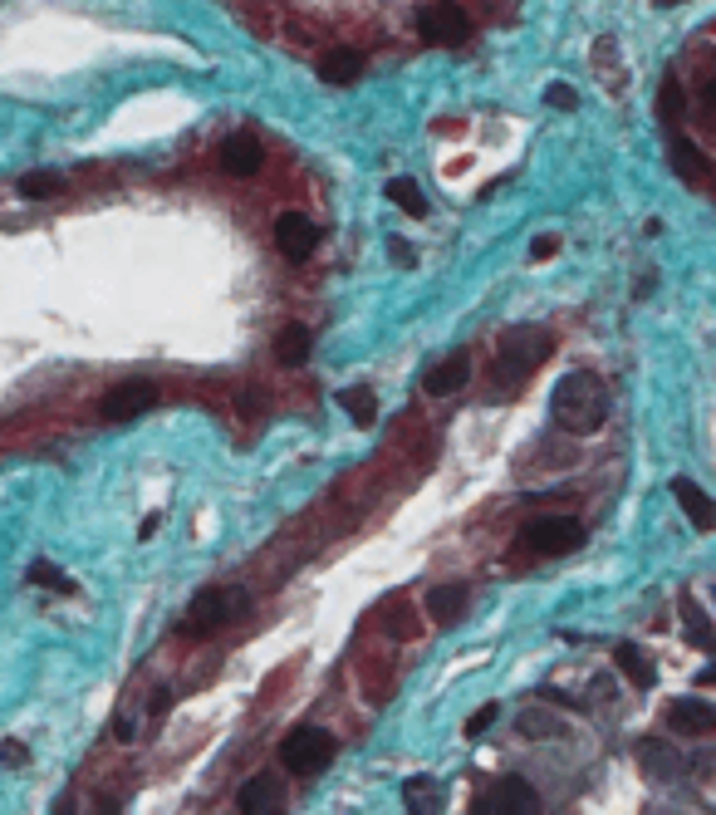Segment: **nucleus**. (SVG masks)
Wrapping results in <instances>:
<instances>
[{
  "label": "nucleus",
  "mask_w": 716,
  "mask_h": 815,
  "mask_svg": "<svg viewBox=\"0 0 716 815\" xmlns=\"http://www.w3.org/2000/svg\"><path fill=\"white\" fill-rule=\"evenodd\" d=\"M663 717H667V727L682 732V736H706L716 727V712L702 703V697H677V703L663 707Z\"/></svg>",
  "instance_id": "f8f14e48"
},
{
  "label": "nucleus",
  "mask_w": 716,
  "mask_h": 815,
  "mask_svg": "<svg viewBox=\"0 0 716 815\" xmlns=\"http://www.w3.org/2000/svg\"><path fill=\"white\" fill-rule=\"evenodd\" d=\"M104 418L108 422H128V418H143L147 408H157V383L153 379H128V383H113L104 393Z\"/></svg>",
  "instance_id": "0eeeda50"
},
{
  "label": "nucleus",
  "mask_w": 716,
  "mask_h": 815,
  "mask_svg": "<svg viewBox=\"0 0 716 815\" xmlns=\"http://www.w3.org/2000/svg\"><path fill=\"white\" fill-rule=\"evenodd\" d=\"M113 736H118V742H133V717H118V727H113Z\"/></svg>",
  "instance_id": "473e14b6"
},
{
  "label": "nucleus",
  "mask_w": 716,
  "mask_h": 815,
  "mask_svg": "<svg viewBox=\"0 0 716 815\" xmlns=\"http://www.w3.org/2000/svg\"><path fill=\"white\" fill-rule=\"evenodd\" d=\"M94 815H118V795L108 791V795H98V811Z\"/></svg>",
  "instance_id": "72a5a7b5"
},
{
  "label": "nucleus",
  "mask_w": 716,
  "mask_h": 815,
  "mask_svg": "<svg viewBox=\"0 0 716 815\" xmlns=\"http://www.w3.org/2000/svg\"><path fill=\"white\" fill-rule=\"evenodd\" d=\"M520 732H525V736H559V732H565V722H559V717H549V712H539V707H535V712L520 717Z\"/></svg>",
  "instance_id": "cd10ccee"
},
{
  "label": "nucleus",
  "mask_w": 716,
  "mask_h": 815,
  "mask_svg": "<svg viewBox=\"0 0 716 815\" xmlns=\"http://www.w3.org/2000/svg\"><path fill=\"white\" fill-rule=\"evenodd\" d=\"M314 349V334L304 329V324H284L280 334H275V363H284V369H300L304 359H310Z\"/></svg>",
  "instance_id": "dca6fc26"
},
{
  "label": "nucleus",
  "mask_w": 716,
  "mask_h": 815,
  "mask_svg": "<svg viewBox=\"0 0 716 815\" xmlns=\"http://www.w3.org/2000/svg\"><path fill=\"white\" fill-rule=\"evenodd\" d=\"M702 104L716 108V79H706V84H702Z\"/></svg>",
  "instance_id": "f704fd0d"
},
{
  "label": "nucleus",
  "mask_w": 716,
  "mask_h": 815,
  "mask_svg": "<svg viewBox=\"0 0 716 815\" xmlns=\"http://www.w3.org/2000/svg\"><path fill=\"white\" fill-rule=\"evenodd\" d=\"M682 619H687V628H692V644L702 648V654H712V624H706V614H702V604L696 599H682Z\"/></svg>",
  "instance_id": "a878e982"
},
{
  "label": "nucleus",
  "mask_w": 716,
  "mask_h": 815,
  "mask_svg": "<svg viewBox=\"0 0 716 815\" xmlns=\"http://www.w3.org/2000/svg\"><path fill=\"white\" fill-rule=\"evenodd\" d=\"M496 712H500L496 703H486V707H481V712H471V722H466V736H481V732H486V727L496 722Z\"/></svg>",
  "instance_id": "c756f323"
},
{
  "label": "nucleus",
  "mask_w": 716,
  "mask_h": 815,
  "mask_svg": "<svg viewBox=\"0 0 716 815\" xmlns=\"http://www.w3.org/2000/svg\"><path fill=\"white\" fill-rule=\"evenodd\" d=\"M555 251H559V236H535V245H530V255H535V261H549Z\"/></svg>",
  "instance_id": "2f4dec72"
},
{
  "label": "nucleus",
  "mask_w": 716,
  "mask_h": 815,
  "mask_svg": "<svg viewBox=\"0 0 716 815\" xmlns=\"http://www.w3.org/2000/svg\"><path fill=\"white\" fill-rule=\"evenodd\" d=\"M486 805H490V815H539L535 786L520 781V776H500V781L490 786Z\"/></svg>",
  "instance_id": "9d476101"
},
{
  "label": "nucleus",
  "mask_w": 716,
  "mask_h": 815,
  "mask_svg": "<svg viewBox=\"0 0 716 815\" xmlns=\"http://www.w3.org/2000/svg\"><path fill=\"white\" fill-rule=\"evenodd\" d=\"M235 811L241 815H284V781L280 771H260L235 791Z\"/></svg>",
  "instance_id": "6e6552de"
},
{
  "label": "nucleus",
  "mask_w": 716,
  "mask_h": 815,
  "mask_svg": "<svg viewBox=\"0 0 716 815\" xmlns=\"http://www.w3.org/2000/svg\"><path fill=\"white\" fill-rule=\"evenodd\" d=\"M265 163V147L255 133H231L221 143V172L226 177H255Z\"/></svg>",
  "instance_id": "9b49d317"
},
{
  "label": "nucleus",
  "mask_w": 716,
  "mask_h": 815,
  "mask_svg": "<svg viewBox=\"0 0 716 815\" xmlns=\"http://www.w3.org/2000/svg\"><path fill=\"white\" fill-rule=\"evenodd\" d=\"M0 762H5V766H25L29 762V746L25 742H0Z\"/></svg>",
  "instance_id": "7c9ffc66"
},
{
  "label": "nucleus",
  "mask_w": 716,
  "mask_h": 815,
  "mask_svg": "<svg viewBox=\"0 0 716 815\" xmlns=\"http://www.w3.org/2000/svg\"><path fill=\"white\" fill-rule=\"evenodd\" d=\"M383 192H388V202L408 206V216H427V196L417 192V182H412V177H392Z\"/></svg>",
  "instance_id": "b1692460"
},
{
  "label": "nucleus",
  "mask_w": 716,
  "mask_h": 815,
  "mask_svg": "<svg viewBox=\"0 0 716 815\" xmlns=\"http://www.w3.org/2000/svg\"><path fill=\"white\" fill-rule=\"evenodd\" d=\"M638 756H643L647 776H657V781H667V776L682 771V756H672L663 742H638Z\"/></svg>",
  "instance_id": "4be33fe9"
},
{
  "label": "nucleus",
  "mask_w": 716,
  "mask_h": 815,
  "mask_svg": "<svg viewBox=\"0 0 716 815\" xmlns=\"http://www.w3.org/2000/svg\"><path fill=\"white\" fill-rule=\"evenodd\" d=\"M339 403L349 408V418L359 422V428H373V422H378V398H373V388H343Z\"/></svg>",
  "instance_id": "5701e85b"
},
{
  "label": "nucleus",
  "mask_w": 716,
  "mask_h": 815,
  "mask_svg": "<svg viewBox=\"0 0 716 815\" xmlns=\"http://www.w3.org/2000/svg\"><path fill=\"white\" fill-rule=\"evenodd\" d=\"M549 349H555V339H549L545 329H515L506 334V344H500V383H525L530 373L539 369V363L549 359Z\"/></svg>",
  "instance_id": "20e7f679"
},
{
  "label": "nucleus",
  "mask_w": 716,
  "mask_h": 815,
  "mask_svg": "<svg viewBox=\"0 0 716 815\" xmlns=\"http://www.w3.org/2000/svg\"><path fill=\"white\" fill-rule=\"evenodd\" d=\"M333 752H339V742H333L324 727H294L280 742V762H284V771H294V776H319L324 766L333 762Z\"/></svg>",
  "instance_id": "f03ea898"
},
{
  "label": "nucleus",
  "mask_w": 716,
  "mask_h": 815,
  "mask_svg": "<svg viewBox=\"0 0 716 815\" xmlns=\"http://www.w3.org/2000/svg\"><path fill=\"white\" fill-rule=\"evenodd\" d=\"M687 98H682V79L667 69L663 84H657V118H663V128H677V118H682Z\"/></svg>",
  "instance_id": "412c9836"
},
{
  "label": "nucleus",
  "mask_w": 716,
  "mask_h": 815,
  "mask_svg": "<svg viewBox=\"0 0 716 815\" xmlns=\"http://www.w3.org/2000/svg\"><path fill=\"white\" fill-rule=\"evenodd\" d=\"M54 192H64V177L49 172V167L20 177V196H29V202H39V196H54Z\"/></svg>",
  "instance_id": "393cba45"
},
{
  "label": "nucleus",
  "mask_w": 716,
  "mask_h": 815,
  "mask_svg": "<svg viewBox=\"0 0 716 815\" xmlns=\"http://www.w3.org/2000/svg\"><path fill=\"white\" fill-rule=\"evenodd\" d=\"M319 245V226L310 221L304 212H284L280 221H275V251L284 255V261H310V251Z\"/></svg>",
  "instance_id": "1a4fd4ad"
},
{
  "label": "nucleus",
  "mask_w": 716,
  "mask_h": 815,
  "mask_svg": "<svg viewBox=\"0 0 716 815\" xmlns=\"http://www.w3.org/2000/svg\"><path fill=\"white\" fill-rule=\"evenodd\" d=\"M545 104H549V108H579V94H574L569 84H549V88H545Z\"/></svg>",
  "instance_id": "c85d7f7f"
},
{
  "label": "nucleus",
  "mask_w": 716,
  "mask_h": 815,
  "mask_svg": "<svg viewBox=\"0 0 716 815\" xmlns=\"http://www.w3.org/2000/svg\"><path fill=\"white\" fill-rule=\"evenodd\" d=\"M657 5H682V0H657Z\"/></svg>",
  "instance_id": "e433bc0d"
},
{
  "label": "nucleus",
  "mask_w": 716,
  "mask_h": 815,
  "mask_svg": "<svg viewBox=\"0 0 716 815\" xmlns=\"http://www.w3.org/2000/svg\"><path fill=\"white\" fill-rule=\"evenodd\" d=\"M525 546L535 555H569L584 546V526L574 516H535L525 526Z\"/></svg>",
  "instance_id": "423d86ee"
},
{
  "label": "nucleus",
  "mask_w": 716,
  "mask_h": 815,
  "mask_svg": "<svg viewBox=\"0 0 716 815\" xmlns=\"http://www.w3.org/2000/svg\"><path fill=\"white\" fill-rule=\"evenodd\" d=\"M672 496H677V506L687 511V520H692L696 530H712V526H716V506H712V496H706V491L696 487L692 477H672Z\"/></svg>",
  "instance_id": "4468645a"
},
{
  "label": "nucleus",
  "mask_w": 716,
  "mask_h": 815,
  "mask_svg": "<svg viewBox=\"0 0 716 815\" xmlns=\"http://www.w3.org/2000/svg\"><path fill=\"white\" fill-rule=\"evenodd\" d=\"M314 69H319L324 84H353V79L363 74V55H359V49H349V45H333V49H324Z\"/></svg>",
  "instance_id": "2eb2a0df"
},
{
  "label": "nucleus",
  "mask_w": 716,
  "mask_h": 815,
  "mask_svg": "<svg viewBox=\"0 0 716 815\" xmlns=\"http://www.w3.org/2000/svg\"><path fill=\"white\" fill-rule=\"evenodd\" d=\"M549 408H555V422L574 438H588L608 422V388L598 383V373L588 369H569L565 379L555 383L549 393Z\"/></svg>",
  "instance_id": "f257e3e1"
},
{
  "label": "nucleus",
  "mask_w": 716,
  "mask_h": 815,
  "mask_svg": "<svg viewBox=\"0 0 716 815\" xmlns=\"http://www.w3.org/2000/svg\"><path fill=\"white\" fill-rule=\"evenodd\" d=\"M427 614L437 619V624H457V619L466 614V589H461V585L427 589Z\"/></svg>",
  "instance_id": "6ab92c4d"
},
{
  "label": "nucleus",
  "mask_w": 716,
  "mask_h": 815,
  "mask_svg": "<svg viewBox=\"0 0 716 815\" xmlns=\"http://www.w3.org/2000/svg\"><path fill=\"white\" fill-rule=\"evenodd\" d=\"M672 167L687 177V182H702V177L712 172V157H706L702 147L692 143V137H677L672 133Z\"/></svg>",
  "instance_id": "aec40b11"
},
{
  "label": "nucleus",
  "mask_w": 716,
  "mask_h": 815,
  "mask_svg": "<svg viewBox=\"0 0 716 815\" xmlns=\"http://www.w3.org/2000/svg\"><path fill=\"white\" fill-rule=\"evenodd\" d=\"M466 383H471V353L457 349L447 363H437V369L422 379V388H427V398H447V393L466 388Z\"/></svg>",
  "instance_id": "ddd939ff"
},
{
  "label": "nucleus",
  "mask_w": 716,
  "mask_h": 815,
  "mask_svg": "<svg viewBox=\"0 0 716 815\" xmlns=\"http://www.w3.org/2000/svg\"><path fill=\"white\" fill-rule=\"evenodd\" d=\"M29 585H49V589H59V595H74V579L59 565H49V560H35V565H29Z\"/></svg>",
  "instance_id": "bb28decb"
},
{
  "label": "nucleus",
  "mask_w": 716,
  "mask_h": 815,
  "mask_svg": "<svg viewBox=\"0 0 716 815\" xmlns=\"http://www.w3.org/2000/svg\"><path fill=\"white\" fill-rule=\"evenodd\" d=\"M466 815H490V805H486V801H476V805H471Z\"/></svg>",
  "instance_id": "c9c22d12"
},
{
  "label": "nucleus",
  "mask_w": 716,
  "mask_h": 815,
  "mask_svg": "<svg viewBox=\"0 0 716 815\" xmlns=\"http://www.w3.org/2000/svg\"><path fill=\"white\" fill-rule=\"evenodd\" d=\"M614 663H618V673H623L628 683H638V687H653V683H657V668H653V658H647L643 648L618 644V648H614Z\"/></svg>",
  "instance_id": "a211bd4d"
},
{
  "label": "nucleus",
  "mask_w": 716,
  "mask_h": 815,
  "mask_svg": "<svg viewBox=\"0 0 716 815\" xmlns=\"http://www.w3.org/2000/svg\"><path fill=\"white\" fill-rule=\"evenodd\" d=\"M417 35L427 39V45H441V49H457L471 39V15L461 5H451V0H437V5H427L417 15Z\"/></svg>",
  "instance_id": "39448f33"
},
{
  "label": "nucleus",
  "mask_w": 716,
  "mask_h": 815,
  "mask_svg": "<svg viewBox=\"0 0 716 815\" xmlns=\"http://www.w3.org/2000/svg\"><path fill=\"white\" fill-rule=\"evenodd\" d=\"M245 604H251L245 589H202L182 619V634H216V628H226L231 619H241Z\"/></svg>",
  "instance_id": "7ed1b4c3"
},
{
  "label": "nucleus",
  "mask_w": 716,
  "mask_h": 815,
  "mask_svg": "<svg viewBox=\"0 0 716 815\" xmlns=\"http://www.w3.org/2000/svg\"><path fill=\"white\" fill-rule=\"evenodd\" d=\"M402 805H408V815H437L441 786L432 781V776H408V781H402Z\"/></svg>",
  "instance_id": "f3484780"
}]
</instances>
